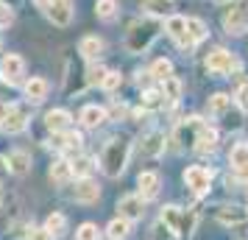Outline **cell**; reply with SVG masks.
Wrapping results in <instances>:
<instances>
[{"label":"cell","mask_w":248,"mask_h":240,"mask_svg":"<svg viewBox=\"0 0 248 240\" xmlns=\"http://www.w3.org/2000/svg\"><path fill=\"white\" fill-rule=\"evenodd\" d=\"M159 31H162V20L159 17H140V20H134V23L128 25V34H125V42L123 48L128 50V53H145L148 48L156 42Z\"/></svg>","instance_id":"1"},{"label":"cell","mask_w":248,"mask_h":240,"mask_svg":"<svg viewBox=\"0 0 248 240\" xmlns=\"http://www.w3.org/2000/svg\"><path fill=\"white\" fill-rule=\"evenodd\" d=\"M128 151H131V140L128 137H112L106 143L101 154V168L109 179H117L128 165Z\"/></svg>","instance_id":"2"},{"label":"cell","mask_w":248,"mask_h":240,"mask_svg":"<svg viewBox=\"0 0 248 240\" xmlns=\"http://www.w3.org/2000/svg\"><path fill=\"white\" fill-rule=\"evenodd\" d=\"M165 226L173 232V235H181V238H187V235H192V226H195V212H184L181 207L176 204H168L165 209H162V218H159Z\"/></svg>","instance_id":"3"},{"label":"cell","mask_w":248,"mask_h":240,"mask_svg":"<svg viewBox=\"0 0 248 240\" xmlns=\"http://www.w3.org/2000/svg\"><path fill=\"white\" fill-rule=\"evenodd\" d=\"M203 128H206V123H203L201 117H184L176 126V131H173V140L179 143L181 148H195L203 134Z\"/></svg>","instance_id":"4"},{"label":"cell","mask_w":248,"mask_h":240,"mask_svg":"<svg viewBox=\"0 0 248 240\" xmlns=\"http://www.w3.org/2000/svg\"><path fill=\"white\" fill-rule=\"evenodd\" d=\"M237 67H240L237 56L232 50H226V48H215V50H209V56H206V70H209L212 76H217V79L229 76V73L237 70Z\"/></svg>","instance_id":"5"},{"label":"cell","mask_w":248,"mask_h":240,"mask_svg":"<svg viewBox=\"0 0 248 240\" xmlns=\"http://www.w3.org/2000/svg\"><path fill=\"white\" fill-rule=\"evenodd\" d=\"M223 31L232 36H243L248 31V3H232L223 14Z\"/></svg>","instance_id":"6"},{"label":"cell","mask_w":248,"mask_h":240,"mask_svg":"<svg viewBox=\"0 0 248 240\" xmlns=\"http://www.w3.org/2000/svg\"><path fill=\"white\" fill-rule=\"evenodd\" d=\"M184 184L190 187V193L206 195L209 187H212V171L203 168V165H190V168L184 171Z\"/></svg>","instance_id":"7"},{"label":"cell","mask_w":248,"mask_h":240,"mask_svg":"<svg viewBox=\"0 0 248 240\" xmlns=\"http://www.w3.org/2000/svg\"><path fill=\"white\" fill-rule=\"evenodd\" d=\"M45 17L56 28H67L76 17V6H73V0H50L45 6Z\"/></svg>","instance_id":"8"},{"label":"cell","mask_w":248,"mask_h":240,"mask_svg":"<svg viewBox=\"0 0 248 240\" xmlns=\"http://www.w3.org/2000/svg\"><path fill=\"white\" fill-rule=\"evenodd\" d=\"M23 76H25L23 56H17V53H6V56L0 59V79L6 81V84H20Z\"/></svg>","instance_id":"9"},{"label":"cell","mask_w":248,"mask_h":240,"mask_svg":"<svg viewBox=\"0 0 248 240\" xmlns=\"http://www.w3.org/2000/svg\"><path fill=\"white\" fill-rule=\"evenodd\" d=\"M215 218H217L223 226H232V229H246L248 226V209H243V207H237V204L217 207Z\"/></svg>","instance_id":"10"},{"label":"cell","mask_w":248,"mask_h":240,"mask_svg":"<svg viewBox=\"0 0 248 240\" xmlns=\"http://www.w3.org/2000/svg\"><path fill=\"white\" fill-rule=\"evenodd\" d=\"M117 212H120V218H125V221H140V218L145 215V201H142V195L140 193L123 195V198L117 201Z\"/></svg>","instance_id":"11"},{"label":"cell","mask_w":248,"mask_h":240,"mask_svg":"<svg viewBox=\"0 0 248 240\" xmlns=\"http://www.w3.org/2000/svg\"><path fill=\"white\" fill-rule=\"evenodd\" d=\"M137 187H140L142 201H151V198H156L159 190H162V176H159L156 171H142L137 176Z\"/></svg>","instance_id":"12"},{"label":"cell","mask_w":248,"mask_h":240,"mask_svg":"<svg viewBox=\"0 0 248 240\" xmlns=\"http://www.w3.org/2000/svg\"><path fill=\"white\" fill-rule=\"evenodd\" d=\"M73 198L78 204H95L101 198V187H98V182H92L90 176L87 179H78L76 182V190H73Z\"/></svg>","instance_id":"13"},{"label":"cell","mask_w":248,"mask_h":240,"mask_svg":"<svg viewBox=\"0 0 248 240\" xmlns=\"http://www.w3.org/2000/svg\"><path fill=\"white\" fill-rule=\"evenodd\" d=\"M106 120H109V112H106L103 106H95V103L84 106V109L78 112V123L84 128H101Z\"/></svg>","instance_id":"14"},{"label":"cell","mask_w":248,"mask_h":240,"mask_svg":"<svg viewBox=\"0 0 248 240\" xmlns=\"http://www.w3.org/2000/svg\"><path fill=\"white\" fill-rule=\"evenodd\" d=\"M103 48H106V42H103L98 34H87V36H81L78 53H81V59H87V62H98V56L103 53Z\"/></svg>","instance_id":"15"},{"label":"cell","mask_w":248,"mask_h":240,"mask_svg":"<svg viewBox=\"0 0 248 240\" xmlns=\"http://www.w3.org/2000/svg\"><path fill=\"white\" fill-rule=\"evenodd\" d=\"M23 92H25V101L28 103H42L47 98V92H50V84H47L42 76H34V79L25 81Z\"/></svg>","instance_id":"16"},{"label":"cell","mask_w":248,"mask_h":240,"mask_svg":"<svg viewBox=\"0 0 248 240\" xmlns=\"http://www.w3.org/2000/svg\"><path fill=\"white\" fill-rule=\"evenodd\" d=\"M140 151H142V157H151V160H156L165 154V134L162 131H148L145 137L140 140Z\"/></svg>","instance_id":"17"},{"label":"cell","mask_w":248,"mask_h":240,"mask_svg":"<svg viewBox=\"0 0 248 240\" xmlns=\"http://www.w3.org/2000/svg\"><path fill=\"white\" fill-rule=\"evenodd\" d=\"M25 126H28V112H25L23 106H14L0 128H3L6 134H20V131H25Z\"/></svg>","instance_id":"18"},{"label":"cell","mask_w":248,"mask_h":240,"mask_svg":"<svg viewBox=\"0 0 248 240\" xmlns=\"http://www.w3.org/2000/svg\"><path fill=\"white\" fill-rule=\"evenodd\" d=\"M70 123H73V114L67 109H50L45 114V128L53 134V131H67Z\"/></svg>","instance_id":"19"},{"label":"cell","mask_w":248,"mask_h":240,"mask_svg":"<svg viewBox=\"0 0 248 240\" xmlns=\"http://www.w3.org/2000/svg\"><path fill=\"white\" fill-rule=\"evenodd\" d=\"M6 162H9V171H12L14 176H25V173L31 171V154H28V151L14 148L12 154L6 157Z\"/></svg>","instance_id":"20"},{"label":"cell","mask_w":248,"mask_h":240,"mask_svg":"<svg viewBox=\"0 0 248 240\" xmlns=\"http://www.w3.org/2000/svg\"><path fill=\"white\" fill-rule=\"evenodd\" d=\"M165 31H168V36L179 45L181 39L187 36V17H179V14H170V17H165Z\"/></svg>","instance_id":"21"},{"label":"cell","mask_w":248,"mask_h":240,"mask_svg":"<svg viewBox=\"0 0 248 240\" xmlns=\"http://www.w3.org/2000/svg\"><path fill=\"white\" fill-rule=\"evenodd\" d=\"M140 6H142L151 17H159V20L173 14V0H140Z\"/></svg>","instance_id":"22"},{"label":"cell","mask_w":248,"mask_h":240,"mask_svg":"<svg viewBox=\"0 0 248 240\" xmlns=\"http://www.w3.org/2000/svg\"><path fill=\"white\" fill-rule=\"evenodd\" d=\"M162 98H165V103H179L181 98V81L176 79V76H170V79L162 81Z\"/></svg>","instance_id":"23"},{"label":"cell","mask_w":248,"mask_h":240,"mask_svg":"<svg viewBox=\"0 0 248 240\" xmlns=\"http://www.w3.org/2000/svg\"><path fill=\"white\" fill-rule=\"evenodd\" d=\"M73 179V165H70L67 160H59L50 165V182H56V184H64Z\"/></svg>","instance_id":"24"},{"label":"cell","mask_w":248,"mask_h":240,"mask_svg":"<svg viewBox=\"0 0 248 240\" xmlns=\"http://www.w3.org/2000/svg\"><path fill=\"white\" fill-rule=\"evenodd\" d=\"M229 109H232V95L217 92V95H212V98H209V114H212V117H223Z\"/></svg>","instance_id":"25"},{"label":"cell","mask_w":248,"mask_h":240,"mask_svg":"<svg viewBox=\"0 0 248 240\" xmlns=\"http://www.w3.org/2000/svg\"><path fill=\"white\" fill-rule=\"evenodd\" d=\"M109 232V240H125L128 238V232H131V221H125V218H114L112 224L106 226Z\"/></svg>","instance_id":"26"},{"label":"cell","mask_w":248,"mask_h":240,"mask_svg":"<svg viewBox=\"0 0 248 240\" xmlns=\"http://www.w3.org/2000/svg\"><path fill=\"white\" fill-rule=\"evenodd\" d=\"M151 79H159V81H165V79H170L173 76V62L170 59H156L154 64H151Z\"/></svg>","instance_id":"27"},{"label":"cell","mask_w":248,"mask_h":240,"mask_svg":"<svg viewBox=\"0 0 248 240\" xmlns=\"http://www.w3.org/2000/svg\"><path fill=\"white\" fill-rule=\"evenodd\" d=\"M70 165H73V176L76 179H87L92 173V168H95V160H90V157H76Z\"/></svg>","instance_id":"28"},{"label":"cell","mask_w":248,"mask_h":240,"mask_svg":"<svg viewBox=\"0 0 248 240\" xmlns=\"http://www.w3.org/2000/svg\"><path fill=\"white\" fill-rule=\"evenodd\" d=\"M229 165L232 168H240V165H248V143H237L229 151Z\"/></svg>","instance_id":"29"},{"label":"cell","mask_w":248,"mask_h":240,"mask_svg":"<svg viewBox=\"0 0 248 240\" xmlns=\"http://www.w3.org/2000/svg\"><path fill=\"white\" fill-rule=\"evenodd\" d=\"M95 14H98V20H114V14H117V0H98V3H95Z\"/></svg>","instance_id":"30"},{"label":"cell","mask_w":248,"mask_h":240,"mask_svg":"<svg viewBox=\"0 0 248 240\" xmlns=\"http://www.w3.org/2000/svg\"><path fill=\"white\" fill-rule=\"evenodd\" d=\"M140 103H142V109H159V106H165V98H162L159 90H145Z\"/></svg>","instance_id":"31"},{"label":"cell","mask_w":248,"mask_h":240,"mask_svg":"<svg viewBox=\"0 0 248 240\" xmlns=\"http://www.w3.org/2000/svg\"><path fill=\"white\" fill-rule=\"evenodd\" d=\"M109 70L103 67V64H95V62H90V67H87V87H101L103 84V76H106Z\"/></svg>","instance_id":"32"},{"label":"cell","mask_w":248,"mask_h":240,"mask_svg":"<svg viewBox=\"0 0 248 240\" xmlns=\"http://www.w3.org/2000/svg\"><path fill=\"white\" fill-rule=\"evenodd\" d=\"M45 229L47 232H53V235H62L64 229H67V218L62 215V212H50L45 221Z\"/></svg>","instance_id":"33"},{"label":"cell","mask_w":248,"mask_h":240,"mask_svg":"<svg viewBox=\"0 0 248 240\" xmlns=\"http://www.w3.org/2000/svg\"><path fill=\"white\" fill-rule=\"evenodd\" d=\"M76 240H101V232H98V226L95 224H81L78 229H76Z\"/></svg>","instance_id":"34"},{"label":"cell","mask_w":248,"mask_h":240,"mask_svg":"<svg viewBox=\"0 0 248 240\" xmlns=\"http://www.w3.org/2000/svg\"><path fill=\"white\" fill-rule=\"evenodd\" d=\"M120 84H123V76H120V73H117V70H109V73H106V76H103V90L106 92H114V90H120Z\"/></svg>","instance_id":"35"},{"label":"cell","mask_w":248,"mask_h":240,"mask_svg":"<svg viewBox=\"0 0 248 240\" xmlns=\"http://www.w3.org/2000/svg\"><path fill=\"white\" fill-rule=\"evenodd\" d=\"M151 240H173V232H170L162 221H156V224L151 226Z\"/></svg>","instance_id":"36"},{"label":"cell","mask_w":248,"mask_h":240,"mask_svg":"<svg viewBox=\"0 0 248 240\" xmlns=\"http://www.w3.org/2000/svg\"><path fill=\"white\" fill-rule=\"evenodd\" d=\"M25 240H56V235L47 232L45 226H31L28 229V235H25Z\"/></svg>","instance_id":"37"},{"label":"cell","mask_w":248,"mask_h":240,"mask_svg":"<svg viewBox=\"0 0 248 240\" xmlns=\"http://www.w3.org/2000/svg\"><path fill=\"white\" fill-rule=\"evenodd\" d=\"M234 103L243 112H248V84H240V90L234 92Z\"/></svg>","instance_id":"38"},{"label":"cell","mask_w":248,"mask_h":240,"mask_svg":"<svg viewBox=\"0 0 248 240\" xmlns=\"http://www.w3.org/2000/svg\"><path fill=\"white\" fill-rule=\"evenodd\" d=\"M12 23H14V12H12V6H3V3H0V28H9Z\"/></svg>","instance_id":"39"},{"label":"cell","mask_w":248,"mask_h":240,"mask_svg":"<svg viewBox=\"0 0 248 240\" xmlns=\"http://www.w3.org/2000/svg\"><path fill=\"white\" fill-rule=\"evenodd\" d=\"M232 171H234L237 184H248V165H240V168H232Z\"/></svg>","instance_id":"40"},{"label":"cell","mask_w":248,"mask_h":240,"mask_svg":"<svg viewBox=\"0 0 248 240\" xmlns=\"http://www.w3.org/2000/svg\"><path fill=\"white\" fill-rule=\"evenodd\" d=\"M9 162H6V157H0V184L6 182V179H9Z\"/></svg>","instance_id":"41"},{"label":"cell","mask_w":248,"mask_h":240,"mask_svg":"<svg viewBox=\"0 0 248 240\" xmlns=\"http://www.w3.org/2000/svg\"><path fill=\"white\" fill-rule=\"evenodd\" d=\"M14 109V103H0V126H3V120L9 117V112Z\"/></svg>","instance_id":"42"},{"label":"cell","mask_w":248,"mask_h":240,"mask_svg":"<svg viewBox=\"0 0 248 240\" xmlns=\"http://www.w3.org/2000/svg\"><path fill=\"white\" fill-rule=\"evenodd\" d=\"M125 114V103H114L112 106V117H123Z\"/></svg>","instance_id":"43"},{"label":"cell","mask_w":248,"mask_h":240,"mask_svg":"<svg viewBox=\"0 0 248 240\" xmlns=\"http://www.w3.org/2000/svg\"><path fill=\"white\" fill-rule=\"evenodd\" d=\"M47 3H50V0H36V6H39V9H45Z\"/></svg>","instance_id":"44"},{"label":"cell","mask_w":248,"mask_h":240,"mask_svg":"<svg viewBox=\"0 0 248 240\" xmlns=\"http://www.w3.org/2000/svg\"><path fill=\"white\" fill-rule=\"evenodd\" d=\"M0 3H3V6H12L14 0H0Z\"/></svg>","instance_id":"45"},{"label":"cell","mask_w":248,"mask_h":240,"mask_svg":"<svg viewBox=\"0 0 248 240\" xmlns=\"http://www.w3.org/2000/svg\"><path fill=\"white\" fill-rule=\"evenodd\" d=\"M3 198H6V195H3V187H0V207H3Z\"/></svg>","instance_id":"46"},{"label":"cell","mask_w":248,"mask_h":240,"mask_svg":"<svg viewBox=\"0 0 248 240\" xmlns=\"http://www.w3.org/2000/svg\"><path fill=\"white\" fill-rule=\"evenodd\" d=\"M0 48H3V28H0Z\"/></svg>","instance_id":"47"},{"label":"cell","mask_w":248,"mask_h":240,"mask_svg":"<svg viewBox=\"0 0 248 240\" xmlns=\"http://www.w3.org/2000/svg\"><path fill=\"white\" fill-rule=\"evenodd\" d=\"M215 3H229V0H215Z\"/></svg>","instance_id":"48"}]
</instances>
